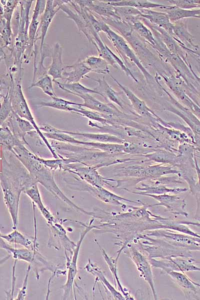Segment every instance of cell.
<instances>
[{
  "label": "cell",
  "mask_w": 200,
  "mask_h": 300,
  "mask_svg": "<svg viewBox=\"0 0 200 300\" xmlns=\"http://www.w3.org/2000/svg\"><path fill=\"white\" fill-rule=\"evenodd\" d=\"M0 96L3 100L1 104L0 111V124H2L12 112L13 108L12 105L9 90L7 88L6 95L3 96L0 94Z\"/></svg>",
  "instance_id": "43"
},
{
  "label": "cell",
  "mask_w": 200,
  "mask_h": 300,
  "mask_svg": "<svg viewBox=\"0 0 200 300\" xmlns=\"http://www.w3.org/2000/svg\"><path fill=\"white\" fill-rule=\"evenodd\" d=\"M141 16L148 20L152 24L161 28L174 36L173 24L170 22L166 12L155 11L150 9H139Z\"/></svg>",
  "instance_id": "22"
},
{
  "label": "cell",
  "mask_w": 200,
  "mask_h": 300,
  "mask_svg": "<svg viewBox=\"0 0 200 300\" xmlns=\"http://www.w3.org/2000/svg\"><path fill=\"white\" fill-rule=\"evenodd\" d=\"M24 192L30 198L32 202L36 204L48 224H52L57 221V220L44 205L37 184L27 189Z\"/></svg>",
  "instance_id": "28"
},
{
  "label": "cell",
  "mask_w": 200,
  "mask_h": 300,
  "mask_svg": "<svg viewBox=\"0 0 200 300\" xmlns=\"http://www.w3.org/2000/svg\"><path fill=\"white\" fill-rule=\"evenodd\" d=\"M116 14L120 18L128 16H141L139 9L130 6H114Z\"/></svg>",
  "instance_id": "44"
},
{
  "label": "cell",
  "mask_w": 200,
  "mask_h": 300,
  "mask_svg": "<svg viewBox=\"0 0 200 300\" xmlns=\"http://www.w3.org/2000/svg\"><path fill=\"white\" fill-rule=\"evenodd\" d=\"M194 161L195 164V170L198 176V182L196 184V192L194 193L195 194L196 192L200 193V168L198 165V161L195 156H194Z\"/></svg>",
  "instance_id": "48"
},
{
  "label": "cell",
  "mask_w": 200,
  "mask_h": 300,
  "mask_svg": "<svg viewBox=\"0 0 200 300\" xmlns=\"http://www.w3.org/2000/svg\"><path fill=\"white\" fill-rule=\"evenodd\" d=\"M142 196L150 197L158 202V204H150V206H162L166 208V211L176 214L187 218L188 214L186 212V203L184 198L182 199L176 194H164L154 195L144 194Z\"/></svg>",
  "instance_id": "14"
},
{
  "label": "cell",
  "mask_w": 200,
  "mask_h": 300,
  "mask_svg": "<svg viewBox=\"0 0 200 300\" xmlns=\"http://www.w3.org/2000/svg\"><path fill=\"white\" fill-rule=\"evenodd\" d=\"M52 79L48 74H45L32 82L28 88L37 87L40 88L46 95L51 98L56 96L52 86Z\"/></svg>",
  "instance_id": "40"
},
{
  "label": "cell",
  "mask_w": 200,
  "mask_h": 300,
  "mask_svg": "<svg viewBox=\"0 0 200 300\" xmlns=\"http://www.w3.org/2000/svg\"><path fill=\"white\" fill-rule=\"evenodd\" d=\"M4 155H2L0 186L4 200L13 224V229L18 228V207L20 194L38 184L24 167L12 166Z\"/></svg>",
  "instance_id": "1"
},
{
  "label": "cell",
  "mask_w": 200,
  "mask_h": 300,
  "mask_svg": "<svg viewBox=\"0 0 200 300\" xmlns=\"http://www.w3.org/2000/svg\"><path fill=\"white\" fill-rule=\"evenodd\" d=\"M12 154L26 168L34 180L40 184L55 198L66 204L75 211L92 216V212L86 211L65 195L54 180V171L42 163L38 156L30 151L24 144L14 146Z\"/></svg>",
  "instance_id": "2"
},
{
  "label": "cell",
  "mask_w": 200,
  "mask_h": 300,
  "mask_svg": "<svg viewBox=\"0 0 200 300\" xmlns=\"http://www.w3.org/2000/svg\"><path fill=\"white\" fill-rule=\"evenodd\" d=\"M48 226L50 234L48 246L52 247L56 250L63 248L65 251L69 252L72 255L76 244L70 239L61 223L57 220Z\"/></svg>",
  "instance_id": "12"
},
{
  "label": "cell",
  "mask_w": 200,
  "mask_h": 300,
  "mask_svg": "<svg viewBox=\"0 0 200 300\" xmlns=\"http://www.w3.org/2000/svg\"><path fill=\"white\" fill-rule=\"evenodd\" d=\"M74 164L68 165L64 172L76 176V177L80 180L92 186L104 187V186L107 184L114 187V186L109 182L117 181L114 179L102 176L98 170L100 168L110 166L108 162H104L96 165H84V166L80 167L76 166Z\"/></svg>",
  "instance_id": "8"
},
{
  "label": "cell",
  "mask_w": 200,
  "mask_h": 300,
  "mask_svg": "<svg viewBox=\"0 0 200 300\" xmlns=\"http://www.w3.org/2000/svg\"><path fill=\"white\" fill-rule=\"evenodd\" d=\"M84 268L86 270L94 276L96 280H100L106 290L108 291L112 296L114 299L119 300H126L125 297L121 294L120 292L116 290L110 284L104 276L101 269L96 264L92 262L90 258H88V262L85 266Z\"/></svg>",
  "instance_id": "24"
},
{
  "label": "cell",
  "mask_w": 200,
  "mask_h": 300,
  "mask_svg": "<svg viewBox=\"0 0 200 300\" xmlns=\"http://www.w3.org/2000/svg\"><path fill=\"white\" fill-rule=\"evenodd\" d=\"M2 124L7 126L15 136L30 147L25 136L36 129L30 122L20 117L13 110Z\"/></svg>",
  "instance_id": "16"
},
{
  "label": "cell",
  "mask_w": 200,
  "mask_h": 300,
  "mask_svg": "<svg viewBox=\"0 0 200 300\" xmlns=\"http://www.w3.org/2000/svg\"><path fill=\"white\" fill-rule=\"evenodd\" d=\"M194 240L200 245V238L193 236Z\"/></svg>",
  "instance_id": "50"
},
{
  "label": "cell",
  "mask_w": 200,
  "mask_h": 300,
  "mask_svg": "<svg viewBox=\"0 0 200 300\" xmlns=\"http://www.w3.org/2000/svg\"><path fill=\"white\" fill-rule=\"evenodd\" d=\"M83 61L92 72L104 74H110L108 63L100 56H88Z\"/></svg>",
  "instance_id": "38"
},
{
  "label": "cell",
  "mask_w": 200,
  "mask_h": 300,
  "mask_svg": "<svg viewBox=\"0 0 200 300\" xmlns=\"http://www.w3.org/2000/svg\"><path fill=\"white\" fill-rule=\"evenodd\" d=\"M108 1L114 6H130L138 9L158 8L164 10L169 9L172 6L164 5L146 0H118Z\"/></svg>",
  "instance_id": "30"
},
{
  "label": "cell",
  "mask_w": 200,
  "mask_h": 300,
  "mask_svg": "<svg viewBox=\"0 0 200 300\" xmlns=\"http://www.w3.org/2000/svg\"><path fill=\"white\" fill-rule=\"evenodd\" d=\"M71 106L69 108L68 112L76 113L92 120L100 122L102 126L97 124L96 128H110L114 126V122L104 118L101 114L95 111L84 108L82 107H74Z\"/></svg>",
  "instance_id": "32"
},
{
  "label": "cell",
  "mask_w": 200,
  "mask_h": 300,
  "mask_svg": "<svg viewBox=\"0 0 200 300\" xmlns=\"http://www.w3.org/2000/svg\"><path fill=\"white\" fill-rule=\"evenodd\" d=\"M62 0H46V8L41 17L38 30L40 28V34L38 38L40 40V52L42 53L44 40L48 27L56 14L60 10V6Z\"/></svg>",
  "instance_id": "17"
},
{
  "label": "cell",
  "mask_w": 200,
  "mask_h": 300,
  "mask_svg": "<svg viewBox=\"0 0 200 300\" xmlns=\"http://www.w3.org/2000/svg\"><path fill=\"white\" fill-rule=\"evenodd\" d=\"M164 272L170 276L172 281L184 292L186 298L200 299V296L198 294L197 288V287L200 288V284L194 281L185 272L170 270H165Z\"/></svg>",
  "instance_id": "15"
},
{
  "label": "cell",
  "mask_w": 200,
  "mask_h": 300,
  "mask_svg": "<svg viewBox=\"0 0 200 300\" xmlns=\"http://www.w3.org/2000/svg\"><path fill=\"white\" fill-rule=\"evenodd\" d=\"M198 150L200 152V148H198Z\"/></svg>",
  "instance_id": "51"
},
{
  "label": "cell",
  "mask_w": 200,
  "mask_h": 300,
  "mask_svg": "<svg viewBox=\"0 0 200 300\" xmlns=\"http://www.w3.org/2000/svg\"><path fill=\"white\" fill-rule=\"evenodd\" d=\"M40 107H50L59 110L68 111L71 106H80V103L66 100L57 96L52 98V100L48 102H41Z\"/></svg>",
  "instance_id": "41"
},
{
  "label": "cell",
  "mask_w": 200,
  "mask_h": 300,
  "mask_svg": "<svg viewBox=\"0 0 200 300\" xmlns=\"http://www.w3.org/2000/svg\"><path fill=\"white\" fill-rule=\"evenodd\" d=\"M141 20L149 28L154 29L158 32L160 40L166 47L172 52L178 55L186 62L187 61L186 56L182 50V48L178 42L176 38L164 29L152 24L148 20L142 17Z\"/></svg>",
  "instance_id": "18"
},
{
  "label": "cell",
  "mask_w": 200,
  "mask_h": 300,
  "mask_svg": "<svg viewBox=\"0 0 200 300\" xmlns=\"http://www.w3.org/2000/svg\"><path fill=\"white\" fill-rule=\"evenodd\" d=\"M58 85V86L62 90L74 96L96 94L104 97L102 94L95 89H90L83 86L79 82L74 83H60L56 80H52Z\"/></svg>",
  "instance_id": "36"
},
{
  "label": "cell",
  "mask_w": 200,
  "mask_h": 300,
  "mask_svg": "<svg viewBox=\"0 0 200 300\" xmlns=\"http://www.w3.org/2000/svg\"><path fill=\"white\" fill-rule=\"evenodd\" d=\"M63 48L56 42L52 48V63L47 68L48 74L52 77V80L60 78L62 80V74L66 69L62 61Z\"/></svg>",
  "instance_id": "21"
},
{
  "label": "cell",
  "mask_w": 200,
  "mask_h": 300,
  "mask_svg": "<svg viewBox=\"0 0 200 300\" xmlns=\"http://www.w3.org/2000/svg\"><path fill=\"white\" fill-rule=\"evenodd\" d=\"M168 2L170 4H172V6L184 10H189L200 6V1L198 0H168Z\"/></svg>",
  "instance_id": "45"
},
{
  "label": "cell",
  "mask_w": 200,
  "mask_h": 300,
  "mask_svg": "<svg viewBox=\"0 0 200 300\" xmlns=\"http://www.w3.org/2000/svg\"><path fill=\"white\" fill-rule=\"evenodd\" d=\"M95 242L100 248L102 254V256L112 273L115 286L118 287V290L122 292V295L125 297L126 300H134V298L131 295V294L128 292L126 288H124L121 284L117 274L118 260H116V258L114 259L108 256L105 250L100 246L98 242H97L96 240H95Z\"/></svg>",
  "instance_id": "31"
},
{
  "label": "cell",
  "mask_w": 200,
  "mask_h": 300,
  "mask_svg": "<svg viewBox=\"0 0 200 300\" xmlns=\"http://www.w3.org/2000/svg\"><path fill=\"white\" fill-rule=\"evenodd\" d=\"M86 78H91L96 82L98 84V88L102 90L100 92L102 94L104 98H108L112 102H113L118 105L122 108H124V101L122 98L120 94L115 91L106 82L104 76L102 78L94 79L90 76H86Z\"/></svg>",
  "instance_id": "33"
},
{
  "label": "cell",
  "mask_w": 200,
  "mask_h": 300,
  "mask_svg": "<svg viewBox=\"0 0 200 300\" xmlns=\"http://www.w3.org/2000/svg\"><path fill=\"white\" fill-rule=\"evenodd\" d=\"M187 20V19L184 18L172 23L174 37L180 45L186 47L188 46L196 47L192 42L194 37L188 29Z\"/></svg>",
  "instance_id": "29"
},
{
  "label": "cell",
  "mask_w": 200,
  "mask_h": 300,
  "mask_svg": "<svg viewBox=\"0 0 200 300\" xmlns=\"http://www.w3.org/2000/svg\"><path fill=\"white\" fill-rule=\"evenodd\" d=\"M0 238L10 244H18L29 249L34 250L38 246L36 240V228L34 226V234L32 240L21 233L18 228L14 229L10 232L6 234L0 233Z\"/></svg>",
  "instance_id": "25"
},
{
  "label": "cell",
  "mask_w": 200,
  "mask_h": 300,
  "mask_svg": "<svg viewBox=\"0 0 200 300\" xmlns=\"http://www.w3.org/2000/svg\"><path fill=\"white\" fill-rule=\"evenodd\" d=\"M112 79L116 82L118 86L124 92L128 98L133 108L136 112L142 116H152L160 120V118L152 111L145 104V102L138 98L130 90L122 84L114 77L110 74Z\"/></svg>",
  "instance_id": "20"
},
{
  "label": "cell",
  "mask_w": 200,
  "mask_h": 300,
  "mask_svg": "<svg viewBox=\"0 0 200 300\" xmlns=\"http://www.w3.org/2000/svg\"><path fill=\"white\" fill-rule=\"evenodd\" d=\"M144 156L148 158L149 160L168 164L172 166L177 164L178 162L177 158L174 154L164 150L156 151L152 154H146Z\"/></svg>",
  "instance_id": "42"
},
{
  "label": "cell",
  "mask_w": 200,
  "mask_h": 300,
  "mask_svg": "<svg viewBox=\"0 0 200 300\" xmlns=\"http://www.w3.org/2000/svg\"><path fill=\"white\" fill-rule=\"evenodd\" d=\"M0 126V138L2 150L12 153L14 146L22 144H25L12 134L7 126L4 124Z\"/></svg>",
  "instance_id": "34"
},
{
  "label": "cell",
  "mask_w": 200,
  "mask_h": 300,
  "mask_svg": "<svg viewBox=\"0 0 200 300\" xmlns=\"http://www.w3.org/2000/svg\"><path fill=\"white\" fill-rule=\"evenodd\" d=\"M194 195L196 196L197 202V208L194 218L195 220L200 222V193L196 192Z\"/></svg>",
  "instance_id": "49"
},
{
  "label": "cell",
  "mask_w": 200,
  "mask_h": 300,
  "mask_svg": "<svg viewBox=\"0 0 200 300\" xmlns=\"http://www.w3.org/2000/svg\"><path fill=\"white\" fill-rule=\"evenodd\" d=\"M84 101L80 103V107H85L101 114L104 118L114 122L122 112L112 104H104L98 100L90 94H84L76 96Z\"/></svg>",
  "instance_id": "13"
},
{
  "label": "cell",
  "mask_w": 200,
  "mask_h": 300,
  "mask_svg": "<svg viewBox=\"0 0 200 300\" xmlns=\"http://www.w3.org/2000/svg\"><path fill=\"white\" fill-rule=\"evenodd\" d=\"M164 10L168 14L172 23L186 18L200 16V10H184L174 6H172V8L169 9Z\"/></svg>",
  "instance_id": "37"
},
{
  "label": "cell",
  "mask_w": 200,
  "mask_h": 300,
  "mask_svg": "<svg viewBox=\"0 0 200 300\" xmlns=\"http://www.w3.org/2000/svg\"><path fill=\"white\" fill-rule=\"evenodd\" d=\"M32 268L31 265L28 264V267L26 270L25 278L24 280L23 284L20 290L18 296L16 300H24L25 299L26 296V290H27V286H28V278L29 276V273Z\"/></svg>",
  "instance_id": "46"
},
{
  "label": "cell",
  "mask_w": 200,
  "mask_h": 300,
  "mask_svg": "<svg viewBox=\"0 0 200 300\" xmlns=\"http://www.w3.org/2000/svg\"><path fill=\"white\" fill-rule=\"evenodd\" d=\"M8 88L10 92L12 105L14 112L32 124L38 136L42 138L53 157L54 158H60L36 124L24 94L21 86V80L12 78L11 84Z\"/></svg>",
  "instance_id": "4"
},
{
  "label": "cell",
  "mask_w": 200,
  "mask_h": 300,
  "mask_svg": "<svg viewBox=\"0 0 200 300\" xmlns=\"http://www.w3.org/2000/svg\"><path fill=\"white\" fill-rule=\"evenodd\" d=\"M94 219V218H92L88 225L81 222H78L80 224L84 226L85 227V229L80 233V239L76 243V247L74 250L70 258H69L67 256V252L64 250L66 260V266L68 270V273L66 282L62 287L64 290L62 296V299L64 300H66L69 297L70 293L72 291V289H74L75 294V279L78 272L77 262L80 249L82 240L86 234L91 230H96L100 228L99 225H92Z\"/></svg>",
  "instance_id": "6"
},
{
  "label": "cell",
  "mask_w": 200,
  "mask_h": 300,
  "mask_svg": "<svg viewBox=\"0 0 200 300\" xmlns=\"http://www.w3.org/2000/svg\"><path fill=\"white\" fill-rule=\"evenodd\" d=\"M149 260L153 268H159L163 272L166 270L182 272H200V268L195 264L197 262L192 256H176L160 258H150Z\"/></svg>",
  "instance_id": "10"
},
{
  "label": "cell",
  "mask_w": 200,
  "mask_h": 300,
  "mask_svg": "<svg viewBox=\"0 0 200 300\" xmlns=\"http://www.w3.org/2000/svg\"><path fill=\"white\" fill-rule=\"evenodd\" d=\"M46 0H38L36 1L32 20H37L38 16L40 14H42L46 8Z\"/></svg>",
  "instance_id": "47"
},
{
  "label": "cell",
  "mask_w": 200,
  "mask_h": 300,
  "mask_svg": "<svg viewBox=\"0 0 200 300\" xmlns=\"http://www.w3.org/2000/svg\"><path fill=\"white\" fill-rule=\"evenodd\" d=\"M131 26L133 30L142 38L146 42L152 46H155L156 40L152 31L141 20L135 22Z\"/></svg>",
  "instance_id": "39"
},
{
  "label": "cell",
  "mask_w": 200,
  "mask_h": 300,
  "mask_svg": "<svg viewBox=\"0 0 200 300\" xmlns=\"http://www.w3.org/2000/svg\"><path fill=\"white\" fill-rule=\"evenodd\" d=\"M60 158L70 160L73 164L84 166L106 162L104 160L114 156L98 149L52 140L50 142Z\"/></svg>",
  "instance_id": "3"
},
{
  "label": "cell",
  "mask_w": 200,
  "mask_h": 300,
  "mask_svg": "<svg viewBox=\"0 0 200 300\" xmlns=\"http://www.w3.org/2000/svg\"><path fill=\"white\" fill-rule=\"evenodd\" d=\"M122 188L132 194L142 196L144 194L160 195L168 193H172L176 194L188 190V189L186 188H168L166 186L160 184H141V186L135 188V189L140 190V192L130 191L126 188Z\"/></svg>",
  "instance_id": "27"
},
{
  "label": "cell",
  "mask_w": 200,
  "mask_h": 300,
  "mask_svg": "<svg viewBox=\"0 0 200 300\" xmlns=\"http://www.w3.org/2000/svg\"><path fill=\"white\" fill-rule=\"evenodd\" d=\"M79 4L86 6L100 16L104 18L121 20L116 14L114 6L108 0H76Z\"/></svg>",
  "instance_id": "19"
},
{
  "label": "cell",
  "mask_w": 200,
  "mask_h": 300,
  "mask_svg": "<svg viewBox=\"0 0 200 300\" xmlns=\"http://www.w3.org/2000/svg\"><path fill=\"white\" fill-rule=\"evenodd\" d=\"M120 56L126 66L132 64L138 68L142 72L148 84L153 82L155 78L144 66L138 57L130 46L126 40L120 35L112 30L109 26L104 32Z\"/></svg>",
  "instance_id": "5"
},
{
  "label": "cell",
  "mask_w": 200,
  "mask_h": 300,
  "mask_svg": "<svg viewBox=\"0 0 200 300\" xmlns=\"http://www.w3.org/2000/svg\"><path fill=\"white\" fill-rule=\"evenodd\" d=\"M142 234L148 236L162 239L175 246L190 251H200V245L194 240L192 236L183 233H177L170 229L160 228L147 230Z\"/></svg>",
  "instance_id": "11"
},
{
  "label": "cell",
  "mask_w": 200,
  "mask_h": 300,
  "mask_svg": "<svg viewBox=\"0 0 200 300\" xmlns=\"http://www.w3.org/2000/svg\"><path fill=\"white\" fill-rule=\"evenodd\" d=\"M179 173L180 171L173 168V166L152 165L144 166V178L154 179L168 174H178Z\"/></svg>",
  "instance_id": "35"
},
{
  "label": "cell",
  "mask_w": 200,
  "mask_h": 300,
  "mask_svg": "<svg viewBox=\"0 0 200 300\" xmlns=\"http://www.w3.org/2000/svg\"><path fill=\"white\" fill-rule=\"evenodd\" d=\"M0 247L5 250L14 260H22L31 264L34 258L36 252L38 250V246L36 247L34 250L26 248H14L2 238H0Z\"/></svg>",
  "instance_id": "26"
},
{
  "label": "cell",
  "mask_w": 200,
  "mask_h": 300,
  "mask_svg": "<svg viewBox=\"0 0 200 300\" xmlns=\"http://www.w3.org/2000/svg\"><path fill=\"white\" fill-rule=\"evenodd\" d=\"M74 178L75 180L74 182H70L69 180L67 181L65 180V182L72 188L76 187L74 190L88 192L94 198L105 204L120 206L122 208H124L126 209V207H128L130 206H127L122 202L123 201L140 204H142L144 203L140 200L134 201L122 197L111 192L104 187L94 186L87 183H84V182H80L75 176H74Z\"/></svg>",
  "instance_id": "7"
},
{
  "label": "cell",
  "mask_w": 200,
  "mask_h": 300,
  "mask_svg": "<svg viewBox=\"0 0 200 300\" xmlns=\"http://www.w3.org/2000/svg\"><path fill=\"white\" fill-rule=\"evenodd\" d=\"M66 68L70 70L69 71L65 70L62 74L64 83L67 84L78 82L82 78H86V74L92 72L90 68L81 60L72 65L66 66Z\"/></svg>",
  "instance_id": "23"
},
{
  "label": "cell",
  "mask_w": 200,
  "mask_h": 300,
  "mask_svg": "<svg viewBox=\"0 0 200 300\" xmlns=\"http://www.w3.org/2000/svg\"><path fill=\"white\" fill-rule=\"evenodd\" d=\"M122 251L134 264L141 278L148 284L154 298L156 300L157 294L154 284L152 266L148 258L142 254L130 243L128 244Z\"/></svg>",
  "instance_id": "9"
}]
</instances>
